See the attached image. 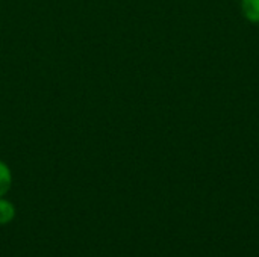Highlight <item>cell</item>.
<instances>
[{
    "label": "cell",
    "instance_id": "obj_1",
    "mask_svg": "<svg viewBox=\"0 0 259 257\" xmlns=\"http://www.w3.org/2000/svg\"><path fill=\"white\" fill-rule=\"evenodd\" d=\"M243 14L244 17L252 21V23H259V0H243Z\"/></svg>",
    "mask_w": 259,
    "mask_h": 257
},
{
    "label": "cell",
    "instance_id": "obj_3",
    "mask_svg": "<svg viewBox=\"0 0 259 257\" xmlns=\"http://www.w3.org/2000/svg\"><path fill=\"white\" fill-rule=\"evenodd\" d=\"M14 217H15V208L12 206V203L0 197V226L11 223Z\"/></svg>",
    "mask_w": 259,
    "mask_h": 257
},
{
    "label": "cell",
    "instance_id": "obj_2",
    "mask_svg": "<svg viewBox=\"0 0 259 257\" xmlns=\"http://www.w3.org/2000/svg\"><path fill=\"white\" fill-rule=\"evenodd\" d=\"M12 185V174L11 170L8 168V165L5 162L0 161V197H3Z\"/></svg>",
    "mask_w": 259,
    "mask_h": 257
}]
</instances>
